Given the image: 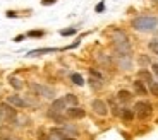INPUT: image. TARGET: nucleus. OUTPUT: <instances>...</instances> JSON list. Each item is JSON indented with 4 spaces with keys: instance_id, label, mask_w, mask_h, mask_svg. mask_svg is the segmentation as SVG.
I'll list each match as a JSON object with an SVG mask.
<instances>
[{
    "instance_id": "f03ea898",
    "label": "nucleus",
    "mask_w": 158,
    "mask_h": 140,
    "mask_svg": "<svg viewBox=\"0 0 158 140\" xmlns=\"http://www.w3.org/2000/svg\"><path fill=\"white\" fill-rule=\"evenodd\" d=\"M131 26L139 33H150L158 27V17L156 16H138L131 21Z\"/></svg>"
},
{
    "instance_id": "6ab92c4d",
    "label": "nucleus",
    "mask_w": 158,
    "mask_h": 140,
    "mask_svg": "<svg viewBox=\"0 0 158 140\" xmlns=\"http://www.w3.org/2000/svg\"><path fill=\"white\" fill-rule=\"evenodd\" d=\"M65 99V103L67 104H71V106H77V97L74 96V94H67V96L64 97Z\"/></svg>"
},
{
    "instance_id": "5701e85b",
    "label": "nucleus",
    "mask_w": 158,
    "mask_h": 140,
    "mask_svg": "<svg viewBox=\"0 0 158 140\" xmlns=\"http://www.w3.org/2000/svg\"><path fill=\"white\" fill-rule=\"evenodd\" d=\"M43 34H45L43 31H29V33H28L29 38H41Z\"/></svg>"
},
{
    "instance_id": "dca6fc26",
    "label": "nucleus",
    "mask_w": 158,
    "mask_h": 140,
    "mask_svg": "<svg viewBox=\"0 0 158 140\" xmlns=\"http://www.w3.org/2000/svg\"><path fill=\"white\" fill-rule=\"evenodd\" d=\"M9 82H10V86L14 87V89H17V91L23 89V82H21L17 77H10V79H9Z\"/></svg>"
},
{
    "instance_id": "4468645a",
    "label": "nucleus",
    "mask_w": 158,
    "mask_h": 140,
    "mask_svg": "<svg viewBox=\"0 0 158 140\" xmlns=\"http://www.w3.org/2000/svg\"><path fill=\"white\" fill-rule=\"evenodd\" d=\"M57 51V48H40V50H33L28 53V56H38V55H43V53H53Z\"/></svg>"
},
{
    "instance_id": "cd10ccee",
    "label": "nucleus",
    "mask_w": 158,
    "mask_h": 140,
    "mask_svg": "<svg viewBox=\"0 0 158 140\" xmlns=\"http://www.w3.org/2000/svg\"><path fill=\"white\" fill-rule=\"evenodd\" d=\"M55 2H57V0H41V4H43V5H53Z\"/></svg>"
},
{
    "instance_id": "ddd939ff",
    "label": "nucleus",
    "mask_w": 158,
    "mask_h": 140,
    "mask_svg": "<svg viewBox=\"0 0 158 140\" xmlns=\"http://www.w3.org/2000/svg\"><path fill=\"white\" fill-rule=\"evenodd\" d=\"M117 99L120 103H129L131 99H132V94H131L129 91L122 89V91H118V92H117Z\"/></svg>"
},
{
    "instance_id": "a878e982",
    "label": "nucleus",
    "mask_w": 158,
    "mask_h": 140,
    "mask_svg": "<svg viewBox=\"0 0 158 140\" xmlns=\"http://www.w3.org/2000/svg\"><path fill=\"white\" fill-rule=\"evenodd\" d=\"M95 10L96 12H103V10H105V4H103V2H100V4L95 7Z\"/></svg>"
},
{
    "instance_id": "f257e3e1",
    "label": "nucleus",
    "mask_w": 158,
    "mask_h": 140,
    "mask_svg": "<svg viewBox=\"0 0 158 140\" xmlns=\"http://www.w3.org/2000/svg\"><path fill=\"white\" fill-rule=\"evenodd\" d=\"M112 43H114V48H115V53L117 55H131L129 36L122 29H114L112 31Z\"/></svg>"
},
{
    "instance_id": "c85d7f7f",
    "label": "nucleus",
    "mask_w": 158,
    "mask_h": 140,
    "mask_svg": "<svg viewBox=\"0 0 158 140\" xmlns=\"http://www.w3.org/2000/svg\"><path fill=\"white\" fill-rule=\"evenodd\" d=\"M151 70H153V74L158 77V63H153V65H151Z\"/></svg>"
},
{
    "instance_id": "2f4dec72",
    "label": "nucleus",
    "mask_w": 158,
    "mask_h": 140,
    "mask_svg": "<svg viewBox=\"0 0 158 140\" xmlns=\"http://www.w3.org/2000/svg\"><path fill=\"white\" fill-rule=\"evenodd\" d=\"M62 140H76V138H74V137H64Z\"/></svg>"
},
{
    "instance_id": "0eeeda50",
    "label": "nucleus",
    "mask_w": 158,
    "mask_h": 140,
    "mask_svg": "<svg viewBox=\"0 0 158 140\" xmlns=\"http://www.w3.org/2000/svg\"><path fill=\"white\" fill-rule=\"evenodd\" d=\"M65 99H55V101L52 103V106H50V111H48V115L50 116H53V115H60L65 109Z\"/></svg>"
},
{
    "instance_id": "1a4fd4ad",
    "label": "nucleus",
    "mask_w": 158,
    "mask_h": 140,
    "mask_svg": "<svg viewBox=\"0 0 158 140\" xmlns=\"http://www.w3.org/2000/svg\"><path fill=\"white\" fill-rule=\"evenodd\" d=\"M7 103H9V104H12L14 108H26V106H28V103L24 101L21 96H17V94H14V96H9V97H7Z\"/></svg>"
},
{
    "instance_id": "f3484780",
    "label": "nucleus",
    "mask_w": 158,
    "mask_h": 140,
    "mask_svg": "<svg viewBox=\"0 0 158 140\" xmlns=\"http://www.w3.org/2000/svg\"><path fill=\"white\" fill-rule=\"evenodd\" d=\"M71 80L74 82L76 86H83V84H84L83 75H79V74H72V75H71Z\"/></svg>"
},
{
    "instance_id": "4be33fe9",
    "label": "nucleus",
    "mask_w": 158,
    "mask_h": 140,
    "mask_svg": "<svg viewBox=\"0 0 158 140\" xmlns=\"http://www.w3.org/2000/svg\"><path fill=\"white\" fill-rule=\"evenodd\" d=\"M89 82H91V86L95 87V89H100V87H102V79H89Z\"/></svg>"
},
{
    "instance_id": "20e7f679",
    "label": "nucleus",
    "mask_w": 158,
    "mask_h": 140,
    "mask_svg": "<svg viewBox=\"0 0 158 140\" xmlns=\"http://www.w3.org/2000/svg\"><path fill=\"white\" fill-rule=\"evenodd\" d=\"M17 118V113H16V109H12L10 104L9 103H2L0 104V121H16Z\"/></svg>"
},
{
    "instance_id": "7ed1b4c3",
    "label": "nucleus",
    "mask_w": 158,
    "mask_h": 140,
    "mask_svg": "<svg viewBox=\"0 0 158 140\" xmlns=\"http://www.w3.org/2000/svg\"><path fill=\"white\" fill-rule=\"evenodd\" d=\"M134 115L139 120H148L153 115V106L148 101H138L134 104Z\"/></svg>"
},
{
    "instance_id": "412c9836",
    "label": "nucleus",
    "mask_w": 158,
    "mask_h": 140,
    "mask_svg": "<svg viewBox=\"0 0 158 140\" xmlns=\"http://www.w3.org/2000/svg\"><path fill=\"white\" fill-rule=\"evenodd\" d=\"M150 92L151 94H153V96H156L158 97V82H151V84H150Z\"/></svg>"
},
{
    "instance_id": "2eb2a0df",
    "label": "nucleus",
    "mask_w": 158,
    "mask_h": 140,
    "mask_svg": "<svg viewBox=\"0 0 158 140\" xmlns=\"http://www.w3.org/2000/svg\"><path fill=\"white\" fill-rule=\"evenodd\" d=\"M139 79H144V82H146L148 86H150L151 82H153V77H151V74L148 72V70H139Z\"/></svg>"
},
{
    "instance_id": "aec40b11",
    "label": "nucleus",
    "mask_w": 158,
    "mask_h": 140,
    "mask_svg": "<svg viewBox=\"0 0 158 140\" xmlns=\"http://www.w3.org/2000/svg\"><path fill=\"white\" fill-rule=\"evenodd\" d=\"M98 62H100V63H103V65H107V67H110V65H112L110 56H107V55H102V56H98Z\"/></svg>"
},
{
    "instance_id": "b1692460",
    "label": "nucleus",
    "mask_w": 158,
    "mask_h": 140,
    "mask_svg": "<svg viewBox=\"0 0 158 140\" xmlns=\"http://www.w3.org/2000/svg\"><path fill=\"white\" fill-rule=\"evenodd\" d=\"M60 34L62 36H72V34H76V29L74 27H71V29H64V31H60Z\"/></svg>"
},
{
    "instance_id": "9d476101",
    "label": "nucleus",
    "mask_w": 158,
    "mask_h": 140,
    "mask_svg": "<svg viewBox=\"0 0 158 140\" xmlns=\"http://www.w3.org/2000/svg\"><path fill=\"white\" fill-rule=\"evenodd\" d=\"M67 116L69 118H74V120H79V118L86 116V111L81 109V108H77V106H72V108L67 109Z\"/></svg>"
},
{
    "instance_id": "bb28decb",
    "label": "nucleus",
    "mask_w": 158,
    "mask_h": 140,
    "mask_svg": "<svg viewBox=\"0 0 158 140\" xmlns=\"http://www.w3.org/2000/svg\"><path fill=\"white\" fill-rule=\"evenodd\" d=\"M89 72H91V75H93V77H96V79H102V74H100V72H96V70H93V68H91Z\"/></svg>"
},
{
    "instance_id": "473e14b6",
    "label": "nucleus",
    "mask_w": 158,
    "mask_h": 140,
    "mask_svg": "<svg viewBox=\"0 0 158 140\" xmlns=\"http://www.w3.org/2000/svg\"><path fill=\"white\" fill-rule=\"evenodd\" d=\"M5 140H19V138H14V137H9V138H5Z\"/></svg>"
},
{
    "instance_id": "f8f14e48",
    "label": "nucleus",
    "mask_w": 158,
    "mask_h": 140,
    "mask_svg": "<svg viewBox=\"0 0 158 140\" xmlns=\"http://www.w3.org/2000/svg\"><path fill=\"white\" fill-rule=\"evenodd\" d=\"M120 118H122L126 123H131V121L134 120V109H127L124 108L122 111H120Z\"/></svg>"
},
{
    "instance_id": "9b49d317",
    "label": "nucleus",
    "mask_w": 158,
    "mask_h": 140,
    "mask_svg": "<svg viewBox=\"0 0 158 140\" xmlns=\"http://www.w3.org/2000/svg\"><path fill=\"white\" fill-rule=\"evenodd\" d=\"M132 87H134L138 96H146L148 94V89H146V86H144V82H143L141 79H136V80L132 82Z\"/></svg>"
},
{
    "instance_id": "393cba45",
    "label": "nucleus",
    "mask_w": 158,
    "mask_h": 140,
    "mask_svg": "<svg viewBox=\"0 0 158 140\" xmlns=\"http://www.w3.org/2000/svg\"><path fill=\"white\" fill-rule=\"evenodd\" d=\"M38 140H48V137L45 135V130H38Z\"/></svg>"
},
{
    "instance_id": "39448f33",
    "label": "nucleus",
    "mask_w": 158,
    "mask_h": 140,
    "mask_svg": "<svg viewBox=\"0 0 158 140\" xmlns=\"http://www.w3.org/2000/svg\"><path fill=\"white\" fill-rule=\"evenodd\" d=\"M31 89L35 91L38 96L47 97V99H53V97H55V89H53V87L41 86V84H31Z\"/></svg>"
},
{
    "instance_id": "7c9ffc66",
    "label": "nucleus",
    "mask_w": 158,
    "mask_h": 140,
    "mask_svg": "<svg viewBox=\"0 0 158 140\" xmlns=\"http://www.w3.org/2000/svg\"><path fill=\"white\" fill-rule=\"evenodd\" d=\"M7 17H16V12H12V10H9V12H7Z\"/></svg>"
},
{
    "instance_id": "a211bd4d",
    "label": "nucleus",
    "mask_w": 158,
    "mask_h": 140,
    "mask_svg": "<svg viewBox=\"0 0 158 140\" xmlns=\"http://www.w3.org/2000/svg\"><path fill=\"white\" fill-rule=\"evenodd\" d=\"M148 48H150L151 53L158 55V39H151L150 43H148Z\"/></svg>"
},
{
    "instance_id": "423d86ee",
    "label": "nucleus",
    "mask_w": 158,
    "mask_h": 140,
    "mask_svg": "<svg viewBox=\"0 0 158 140\" xmlns=\"http://www.w3.org/2000/svg\"><path fill=\"white\" fill-rule=\"evenodd\" d=\"M91 108H93V111H95L96 115H100V116H107L108 115V106L103 99H93Z\"/></svg>"
},
{
    "instance_id": "6e6552de",
    "label": "nucleus",
    "mask_w": 158,
    "mask_h": 140,
    "mask_svg": "<svg viewBox=\"0 0 158 140\" xmlns=\"http://www.w3.org/2000/svg\"><path fill=\"white\" fill-rule=\"evenodd\" d=\"M115 58H117V65L122 70H129L131 67H132V58H131V55H115Z\"/></svg>"
},
{
    "instance_id": "c756f323",
    "label": "nucleus",
    "mask_w": 158,
    "mask_h": 140,
    "mask_svg": "<svg viewBox=\"0 0 158 140\" xmlns=\"http://www.w3.org/2000/svg\"><path fill=\"white\" fill-rule=\"evenodd\" d=\"M24 39V36H16V38H14V41H16V43H19V41H23Z\"/></svg>"
}]
</instances>
